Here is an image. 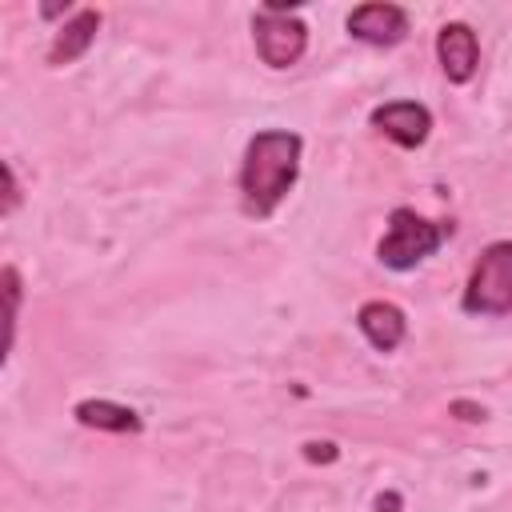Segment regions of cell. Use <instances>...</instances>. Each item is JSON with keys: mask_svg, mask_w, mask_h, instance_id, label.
Segmentation results:
<instances>
[{"mask_svg": "<svg viewBox=\"0 0 512 512\" xmlns=\"http://www.w3.org/2000/svg\"><path fill=\"white\" fill-rule=\"evenodd\" d=\"M296 172H300V136L296 132H280V128L256 132L248 140L244 168H240L244 208L252 216H272L276 204L296 184Z\"/></svg>", "mask_w": 512, "mask_h": 512, "instance_id": "1", "label": "cell"}, {"mask_svg": "<svg viewBox=\"0 0 512 512\" xmlns=\"http://www.w3.org/2000/svg\"><path fill=\"white\" fill-rule=\"evenodd\" d=\"M464 308L476 316H508L512 312V240H496L480 252L468 288Z\"/></svg>", "mask_w": 512, "mask_h": 512, "instance_id": "2", "label": "cell"}, {"mask_svg": "<svg viewBox=\"0 0 512 512\" xmlns=\"http://www.w3.org/2000/svg\"><path fill=\"white\" fill-rule=\"evenodd\" d=\"M444 232H448L444 224H432V220L416 216L412 208H396L388 216V232H384V240H380L376 252H380V260L388 268L404 272V268H416L424 256H432L440 248Z\"/></svg>", "mask_w": 512, "mask_h": 512, "instance_id": "3", "label": "cell"}, {"mask_svg": "<svg viewBox=\"0 0 512 512\" xmlns=\"http://www.w3.org/2000/svg\"><path fill=\"white\" fill-rule=\"evenodd\" d=\"M252 32H256V52L268 68H288L308 48V28L288 12H256Z\"/></svg>", "mask_w": 512, "mask_h": 512, "instance_id": "4", "label": "cell"}, {"mask_svg": "<svg viewBox=\"0 0 512 512\" xmlns=\"http://www.w3.org/2000/svg\"><path fill=\"white\" fill-rule=\"evenodd\" d=\"M348 32L364 44L388 48V44H400L408 36V16L396 4H360L348 16Z\"/></svg>", "mask_w": 512, "mask_h": 512, "instance_id": "5", "label": "cell"}, {"mask_svg": "<svg viewBox=\"0 0 512 512\" xmlns=\"http://www.w3.org/2000/svg\"><path fill=\"white\" fill-rule=\"evenodd\" d=\"M372 124H376L388 140H396L400 148H416V144L428 140L432 116H428V108L416 104V100H392V104H380V108L372 112Z\"/></svg>", "mask_w": 512, "mask_h": 512, "instance_id": "6", "label": "cell"}, {"mask_svg": "<svg viewBox=\"0 0 512 512\" xmlns=\"http://www.w3.org/2000/svg\"><path fill=\"white\" fill-rule=\"evenodd\" d=\"M436 56H440V68L452 84H464L472 80L476 72V60H480V44H476V32L460 20L444 24L440 36H436Z\"/></svg>", "mask_w": 512, "mask_h": 512, "instance_id": "7", "label": "cell"}, {"mask_svg": "<svg viewBox=\"0 0 512 512\" xmlns=\"http://www.w3.org/2000/svg\"><path fill=\"white\" fill-rule=\"evenodd\" d=\"M356 324H360V332L368 336V344L380 348V352H392V348L404 340V332H408L404 312H400L396 304H388V300H368V304L360 308Z\"/></svg>", "mask_w": 512, "mask_h": 512, "instance_id": "8", "label": "cell"}, {"mask_svg": "<svg viewBox=\"0 0 512 512\" xmlns=\"http://www.w3.org/2000/svg\"><path fill=\"white\" fill-rule=\"evenodd\" d=\"M96 28H100V12H92V8L76 12V16L56 32V40H52V48H48V64L60 68V64H72L76 56H84L88 44L96 40Z\"/></svg>", "mask_w": 512, "mask_h": 512, "instance_id": "9", "label": "cell"}, {"mask_svg": "<svg viewBox=\"0 0 512 512\" xmlns=\"http://www.w3.org/2000/svg\"><path fill=\"white\" fill-rule=\"evenodd\" d=\"M76 420L84 428H100V432H140V416L112 400H80Z\"/></svg>", "mask_w": 512, "mask_h": 512, "instance_id": "10", "label": "cell"}, {"mask_svg": "<svg viewBox=\"0 0 512 512\" xmlns=\"http://www.w3.org/2000/svg\"><path fill=\"white\" fill-rule=\"evenodd\" d=\"M4 300H8L4 320H8V348H12V336H16V316H20V276H16V268H4Z\"/></svg>", "mask_w": 512, "mask_h": 512, "instance_id": "11", "label": "cell"}, {"mask_svg": "<svg viewBox=\"0 0 512 512\" xmlns=\"http://www.w3.org/2000/svg\"><path fill=\"white\" fill-rule=\"evenodd\" d=\"M4 188H8L4 212H12V208H16V200H20V188H16V172H12V164H4Z\"/></svg>", "mask_w": 512, "mask_h": 512, "instance_id": "12", "label": "cell"}, {"mask_svg": "<svg viewBox=\"0 0 512 512\" xmlns=\"http://www.w3.org/2000/svg\"><path fill=\"white\" fill-rule=\"evenodd\" d=\"M304 448H308V460H336L332 444H304Z\"/></svg>", "mask_w": 512, "mask_h": 512, "instance_id": "13", "label": "cell"}]
</instances>
